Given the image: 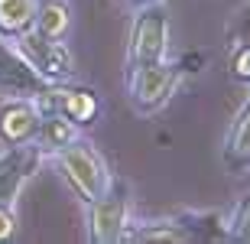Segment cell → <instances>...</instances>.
Segmentation results:
<instances>
[{
    "label": "cell",
    "instance_id": "6da1fadb",
    "mask_svg": "<svg viewBox=\"0 0 250 244\" xmlns=\"http://www.w3.org/2000/svg\"><path fill=\"white\" fill-rule=\"evenodd\" d=\"M169 46V17L166 10L156 3H143L133 20L130 29V49H127V62L130 68L149 66V62H163Z\"/></svg>",
    "mask_w": 250,
    "mask_h": 244
},
{
    "label": "cell",
    "instance_id": "7a4b0ae2",
    "mask_svg": "<svg viewBox=\"0 0 250 244\" xmlns=\"http://www.w3.org/2000/svg\"><path fill=\"white\" fill-rule=\"evenodd\" d=\"M52 82L39 75L17 46H10L7 36L0 33V94L7 101H36L42 91H49Z\"/></svg>",
    "mask_w": 250,
    "mask_h": 244
},
{
    "label": "cell",
    "instance_id": "3957f363",
    "mask_svg": "<svg viewBox=\"0 0 250 244\" xmlns=\"http://www.w3.org/2000/svg\"><path fill=\"white\" fill-rule=\"evenodd\" d=\"M59 166L65 169V176L78 189V196L84 202H94L104 189L111 186V173L104 166V160L82 140H72L68 147L59 150Z\"/></svg>",
    "mask_w": 250,
    "mask_h": 244
},
{
    "label": "cell",
    "instance_id": "277c9868",
    "mask_svg": "<svg viewBox=\"0 0 250 244\" xmlns=\"http://www.w3.org/2000/svg\"><path fill=\"white\" fill-rule=\"evenodd\" d=\"M42 147L36 140H26V143H7V150L0 153V205L3 208H13L17 205V196L23 182H26L36 166L42 163Z\"/></svg>",
    "mask_w": 250,
    "mask_h": 244
},
{
    "label": "cell",
    "instance_id": "5b68a950",
    "mask_svg": "<svg viewBox=\"0 0 250 244\" xmlns=\"http://www.w3.org/2000/svg\"><path fill=\"white\" fill-rule=\"evenodd\" d=\"M17 49L29 59V62H33V68H36L39 75H46L52 85L62 82V78H72V72H75L68 49H65L59 39L46 36V33H39L36 26H29V29H23V33H20Z\"/></svg>",
    "mask_w": 250,
    "mask_h": 244
},
{
    "label": "cell",
    "instance_id": "8992f818",
    "mask_svg": "<svg viewBox=\"0 0 250 244\" xmlns=\"http://www.w3.org/2000/svg\"><path fill=\"white\" fill-rule=\"evenodd\" d=\"M88 205H91V241L114 244L127 235V189H124V182L111 179V186Z\"/></svg>",
    "mask_w": 250,
    "mask_h": 244
},
{
    "label": "cell",
    "instance_id": "52a82bcc",
    "mask_svg": "<svg viewBox=\"0 0 250 244\" xmlns=\"http://www.w3.org/2000/svg\"><path fill=\"white\" fill-rule=\"evenodd\" d=\"M179 75L176 68L166 62H149V66L130 68V98L137 104V111H156L169 101V94L176 88Z\"/></svg>",
    "mask_w": 250,
    "mask_h": 244
},
{
    "label": "cell",
    "instance_id": "ba28073f",
    "mask_svg": "<svg viewBox=\"0 0 250 244\" xmlns=\"http://www.w3.org/2000/svg\"><path fill=\"white\" fill-rule=\"evenodd\" d=\"M39 108L33 101H7V108L0 111V137L3 143H26L36 140L39 131Z\"/></svg>",
    "mask_w": 250,
    "mask_h": 244
},
{
    "label": "cell",
    "instance_id": "9c48e42d",
    "mask_svg": "<svg viewBox=\"0 0 250 244\" xmlns=\"http://www.w3.org/2000/svg\"><path fill=\"white\" fill-rule=\"evenodd\" d=\"M72 140H78V124L68 121L65 114L59 111H49L39 117V131H36V143L42 150H52L59 153L62 147H68Z\"/></svg>",
    "mask_w": 250,
    "mask_h": 244
},
{
    "label": "cell",
    "instance_id": "30bf717a",
    "mask_svg": "<svg viewBox=\"0 0 250 244\" xmlns=\"http://www.w3.org/2000/svg\"><path fill=\"white\" fill-rule=\"evenodd\" d=\"M224 156L234 169L247 166L250 163V98L244 101V108L237 111L231 124V133H228V143H224Z\"/></svg>",
    "mask_w": 250,
    "mask_h": 244
},
{
    "label": "cell",
    "instance_id": "8fae6325",
    "mask_svg": "<svg viewBox=\"0 0 250 244\" xmlns=\"http://www.w3.org/2000/svg\"><path fill=\"white\" fill-rule=\"evenodd\" d=\"M39 0H0V33L20 36L23 29L33 26Z\"/></svg>",
    "mask_w": 250,
    "mask_h": 244
},
{
    "label": "cell",
    "instance_id": "7c38bea8",
    "mask_svg": "<svg viewBox=\"0 0 250 244\" xmlns=\"http://www.w3.org/2000/svg\"><path fill=\"white\" fill-rule=\"evenodd\" d=\"M33 26H36L39 33L52 36V39H62L65 29H68V7H65V0H42L36 7Z\"/></svg>",
    "mask_w": 250,
    "mask_h": 244
},
{
    "label": "cell",
    "instance_id": "4fadbf2b",
    "mask_svg": "<svg viewBox=\"0 0 250 244\" xmlns=\"http://www.w3.org/2000/svg\"><path fill=\"white\" fill-rule=\"evenodd\" d=\"M124 238H130V241H192V231H186L176 222H156V225H143Z\"/></svg>",
    "mask_w": 250,
    "mask_h": 244
},
{
    "label": "cell",
    "instance_id": "5bb4252c",
    "mask_svg": "<svg viewBox=\"0 0 250 244\" xmlns=\"http://www.w3.org/2000/svg\"><path fill=\"white\" fill-rule=\"evenodd\" d=\"M228 238L231 241H247L250 244V196L237 202L231 222H228Z\"/></svg>",
    "mask_w": 250,
    "mask_h": 244
},
{
    "label": "cell",
    "instance_id": "9a60e30c",
    "mask_svg": "<svg viewBox=\"0 0 250 244\" xmlns=\"http://www.w3.org/2000/svg\"><path fill=\"white\" fill-rule=\"evenodd\" d=\"M231 66H234V75L237 78H250V43H241Z\"/></svg>",
    "mask_w": 250,
    "mask_h": 244
},
{
    "label": "cell",
    "instance_id": "2e32d148",
    "mask_svg": "<svg viewBox=\"0 0 250 244\" xmlns=\"http://www.w3.org/2000/svg\"><path fill=\"white\" fill-rule=\"evenodd\" d=\"M13 225H17V222H13V208H3V205H0V241L13 235Z\"/></svg>",
    "mask_w": 250,
    "mask_h": 244
},
{
    "label": "cell",
    "instance_id": "e0dca14e",
    "mask_svg": "<svg viewBox=\"0 0 250 244\" xmlns=\"http://www.w3.org/2000/svg\"><path fill=\"white\" fill-rule=\"evenodd\" d=\"M133 3H140V7H143V3H156V0H133Z\"/></svg>",
    "mask_w": 250,
    "mask_h": 244
}]
</instances>
